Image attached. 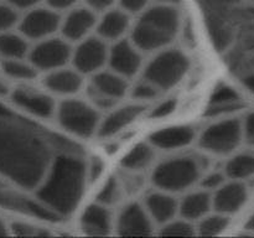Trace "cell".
Returning a JSON list of instances; mask_svg holds the SVG:
<instances>
[{"mask_svg":"<svg viewBox=\"0 0 254 238\" xmlns=\"http://www.w3.org/2000/svg\"><path fill=\"white\" fill-rule=\"evenodd\" d=\"M50 138L0 104V176L17 187L35 191L49 170Z\"/></svg>","mask_w":254,"mask_h":238,"instance_id":"1","label":"cell"},{"mask_svg":"<svg viewBox=\"0 0 254 238\" xmlns=\"http://www.w3.org/2000/svg\"><path fill=\"white\" fill-rule=\"evenodd\" d=\"M242 82L246 88L254 94V73H250L246 77H243Z\"/></svg>","mask_w":254,"mask_h":238,"instance_id":"44","label":"cell"},{"mask_svg":"<svg viewBox=\"0 0 254 238\" xmlns=\"http://www.w3.org/2000/svg\"><path fill=\"white\" fill-rule=\"evenodd\" d=\"M87 183V163L79 151H60L52 159L44 180L35 190V196L62 218L76 210Z\"/></svg>","mask_w":254,"mask_h":238,"instance_id":"2","label":"cell"},{"mask_svg":"<svg viewBox=\"0 0 254 238\" xmlns=\"http://www.w3.org/2000/svg\"><path fill=\"white\" fill-rule=\"evenodd\" d=\"M212 208V192L203 188L188 193L179 201V216L193 223L208 215Z\"/></svg>","mask_w":254,"mask_h":238,"instance_id":"24","label":"cell"},{"mask_svg":"<svg viewBox=\"0 0 254 238\" xmlns=\"http://www.w3.org/2000/svg\"><path fill=\"white\" fill-rule=\"evenodd\" d=\"M250 143H251V144H252V145H254V139H252V140H251V141H250Z\"/></svg>","mask_w":254,"mask_h":238,"instance_id":"49","label":"cell"},{"mask_svg":"<svg viewBox=\"0 0 254 238\" xmlns=\"http://www.w3.org/2000/svg\"><path fill=\"white\" fill-rule=\"evenodd\" d=\"M150 5L151 0H118V6L130 16H138Z\"/></svg>","mask_w":254,"mask_h":238,"instance_id":"36","label":"cell"},{"mask_svg":"<svg viewBox=\"0 0 254 238\" xmlns=\"http://www.w3.org/2000/svg\"><path fill=\"white\" fill-rule=\"evenodd\" d=\"M226 178H227V176L225 173L213 171V173H208L207 175L201 176L200 185L203 190L215 192L218 187H221L226 182Z\"/></svg>","mask_w":254,"mask_h":238,"instance_id":"35","label":"cell"},{"mask_svg":"<svg viewBox=\"0 0 254 238\" xmlns=\"http://www.w3.org/2000/svg\"><path fill=\"white\" fill-rule=\"evenodd\" d=\"M99 14L87 6L78 5L62 14L60 35L72 45L96 34Z\"/></svg>","mask_w":254,"mask_h":238,"instance_id":"13","label":"cell"},{"mask_svg":"<svg viewBox=\"0 0 254 238\" xmlns=\"http://www.w3.org/2000/svg\"><path fill=\"white\" fill-rule=\"evenodd\" d=\"M104 170V163L98 156H92L91 160L87 163V175H88V182L94 183L97 178H101Z\"/></svg>","mask_w":254,"mask_h":238,"instance_id":"38","label":"cell"},{"mask_svg":"<svg viewBox=\"0 0 254 238\" xmlns=\"http://www.w3.org/2000/svg\"><path fill=\"white\" fill-rule=\"evenodd\" d=\"M81 228L89 236L109 235L113 228V218L109 207L97 201L86 207L81 216Z\"/></svg>","mask_w":254,"mask_h":238,"instance_id":"23","label":"cell"},{"mask_svg":"<svg viewBox=\"0 0 254 238\" xmlns=\"http://www.w3.org/2000/svg\"><path fill=\"white\" fill-rule=\"evenodd\" d=\"M196 233H197V230H196L195 223L181 216L161 225L160 231H159V235L164 237H191Z\"/></svg>","mask_w":254,"mask_h":238,"instance_id":"31","label":"cell"},{"mask_svg":"<svg viewBox=\"0 0 254 238\" xmlns=\"http://www.w3.org/2000/svg\"><path fill=\"white\" fill-rule=\"evenodd\" d=\"M7 233H9V232H7L6 225H5L4 221L0 218V236H6Z\"/></svg>","mask_w":254,"mask_h":238,"instance_id":"48","label":"cell"},{"mask_svg":"<svg viewBox=\"0 0 254 238\" xmlns=\"http://www.w3.org/2000/svg\"><path fill=\"white\" fill-rule=\"evenodd\" d=\"M158 4H166V5H176L178 6L181 2V0H154Z\"/></svg>","mask_w":254,"mask_h":238,"instance_id":"47","label":"cell"},{"mask_svg":"<svg viewBox=\"0 0 254 238\" xmlns=\"http://www.w3.org/2000/svg\"><path fill=\"white\" fill-rule=\"evenodd\" d=\"M5 1L11 5V6H14L16 10H19V11H27L32 7L41 5V2H44L45 0H5Z\"/></svg>","mask_w":254,"mask_h":238,"instance_id":"42","label":"cell"},{"mask_svg":"<svg viewBox=\"0 0 254 238\" xmlns=\"http://www.w3.org/2000/svg\"><path fill=\"white\" fill-rule=\"evenodd\" d=\"M73 45L61 35L36 41L31 46L27 60L39 72H51L54 69L71 64Z\"/></svg>","mask_w":254,"mask_h":238,"instance_id":"9","label":"cell"},{"mask_svg":"<svg viewBox=\"0 0 254 238\" xmlns=\"http://www.w3.org/2000/svg\"><path fill=\"white\" fill-rule=\"evenodd\" d=\"M176 106H178V101L175 98H169L165 99L163 102H159L155 107L150 111V117L151 119H163L165 117L171 116V114L175 112Z\"/></svg>","mask_w":254,"mask_h":238,"instance_id":"37","label":"cell"},{"mask_svg":"<svg viewBox=\"0 0 254 238\" xmlns=\"http://www.w3.org/2000/svg\"><path fill=\"white\" fill-rule=\"evenodd\" d=\"M202 165L193 156H178L159 164L153 171L151 181L159 190L176 193L188 190L200 181Z\"/></svg>","mask_w":254,"mask_h":238,"instance_id":"5","label":"cell"},{"mask_svg":"<svg viewBox=\"0 0 254 238\" xmlns=\"http://www.w3.org/2000/svg\"><path fill=\"white\" fill-rule=\"evenodd\" d=\"M129 92H130V96L133 97L134 101L145 104V102L154 101V99L158 98L161 91L158 87L154 86L151 82L143 78L141 81L136 82L133 87H130Z\"/></svg>","mask_w":254,"mask_h":238,"instance_id":"33","label":"cell"},{"mask_svg":"<svg viewBox=\"0 0 254 238\" xmlns=\"http://www.w3.org/2000/svg\"><path fill=\"white\" fill-rule=\"evenodd\" d=\"M62 14L47 5H39L25 11L20 17L17 31L30 41H40L60 34Z\"/></svg>","mask_w":254,"mask_h":238,"instance_id":"12","label":"cell"},{"mask_svg":"<svg viewBox=\"0 0 254 238\" xmlns=\"http://www.w3.org/2000/svg\"><path fill=\"white\" fill-rule=\"evenodd\" d=\"M7 93H9V87H7V84L0 78V96H6Z\"/></svg>","mask_w":254,"mask_h":238,"instance_id":"46","label":"cell"},{"mask_svg":"<svg viewBox=\"0 0 254 238\" xmlns=\"http://www.w3.org/2000/svg\"><path fill=\"white\" fill-rule=\"evenodd\" d=\"M246 230L254 233V212L251 215V217L248 218L247 223H246Z\"/></svg>","mask_w":254,"mask_h":238,"instance_id":"45","label":"cell"},{"mask_svg":"<svg viewBox=\"0 0 254 238\" xmlns=\"http://www.w3.org/2000/svg\"><path fill=\"white\" fill-rule=\"evenodd\" d=\"M154 221L140 203H129L119 213L116 222L117 233L124 237H146L153 235Z\"/></svg>","mask_w":254,"mask_h":238,"instance_id":"15","label":"cell"},{"mask_svg":"<svg viewBox=\"0 0 254 238\" xmlns=\"http://www.w3.org/2000/svg\"><path fill=\"white\" fill-rule=\"evenodd\" d=\"M242 124L245 136L251 141L252 139H254V112L246 117L245 121H242Z\"/></svg>","mask_w":254,"mask_h":238,"instance_id":"43","label":"cell"},{"mask_svg":"<svg viewBox=\"0 0 254 238\" xmlns=\"http://www.w3.org/2000/svg\"><path fill=\"white\" fill-rule=\"evenodd\" d=\"M228 223H230V216L215 211L201 218L198 221V225L196 226V230L200 236L213 237L222 233L227 228Z\"/></svg>","mask_w":254,"mask_h":238,"instance_id":"30","label":"cell"},{"mask_svg":"<svg viewBox=\"0 0 254 238\" xmlns=\"http://www.w3.org/2000/svg\"><path fill=\"white\" fill-rule=\"evenodd\" d=\"M144 52L134 44L130 37L113 42L109 46L108 68L126 78H133L144 68Z\"/></svg>","mask_w":254,"mask_h":238,"instance_id":"14","label":"cell"},{"mask_svg":"<svg viewBox=\"0 0 254 238\" xmlns=\"http://www.w3.org/2000/svg\"><path fill=\"white\" fill-rule=\"evenodd\" d=\"M211 40L218 51L232 41L233 24L250 11L243 0H197Z\"/></svg>","mask_w":254,"mask_h":238,"instance_id":"4","label":"cell"},{"mask_svg":"<svg viewBox=\"0 0 254 238\" xmlns=\"http://www.w3.org/2000/svg\"><path fill=\"white\" fill-rule=\"evenodd\" d=\"M129 89L128 78L107 67L91 76L87 97L96 108L112 109L129 93Z\"/></svg>","mask_w":254,"mask_h":238,"instance_id":"8","label":"cell"},{"mask_svg":"<svg viewBox=\"0 0 254 238\" xmlns=\"http://www.w3.org/2000/svg\"><path fill=\"white\" fill-rule=\"evenodd\" d=\"M181 29V15L176 5L151 4L131 25V41L144 52H155L173 44Z\"/></svg>","mask_w":254,"mask_h":238,"instance_id":"3","label":"cell"},{"mask_svg":"<svg viewBox=\"0 0 254 238\" xmlns=\"http://www.w3.org/2000/svg\"><path fill=\"white\" fill-rule=\"evenodd\" d=\"M12 233L16 236H45L49 235L47 232H44L41 228H36L31 225H27V223L22 222H15L11 225Z\"/></svg>","mask_w":254,"mask_h":238,"instance_id":"39","label":"cell"},{"mask_svg":"<svg viewBox=\"0 0 254 238\" xmlns=\"http://www.w3.org/2000/svg\"><path fill=\"white\" fill-rule=\"evenodd\" d=\"M195 139V129L190 125H175L154 131L149 143L160 150H175L190 145Z\"/></svg>","mask_w":254,"mask_h":238,"instance_id":"22","label":"cell"},{"mask_svg":"<svg viewBox=\"0 0 254 238\" xmlns=\"http://www.w3.org/2000/svg\"><path fill=\"white\" fill-rule=\"evenodd\" d=\"M10 98L15 106L37 118H51L56 113L57 104L50 94L44 92L20 87L10 93Z\"/></svg>","mask_w":254,"mask_h":238,"instance_id":"16","label":"cell"},{"mask_svg":"<svg viewBox=\"0 0 254 238\" xmlns=\"http://www.w3.org/2000/svg\"><path fill=\"white\" fill-rule=\"evenodd\" d=\"M1 69L7 77L19 81H31L39 74L36 67L27 59H4Z\"/></svg>","mask_w":254,"mask_h":238,"instance_id":"29","label":"cell"},{"mask_svg":"<svg viewBox=\"0 0 254 238\" xmlns=\"http://www.w3.org/2000/svg\"><path fill=\"white\" fill-rule=\"evenodd\" d=\"M131 17L133 16L127 14L119 6L107 10L99 14L96 34L108 44H113L119 40L129 37L133 25Z\"/></svg>","mask_w":254,"mask_h":238,"instance_id":"17","label":"cell"},{"mask_svg":"<svg viewBox=\"0 0 254 238\" xmlns=\"http://www.w3.org/2000/svg\"><path fill=\"white\" fill-rule=\"evenodd\" d=\"M190 61L185 52L178 49H166L155 52L153 59L144 64L143 78L151 82L160 91L175 87L188 72Z\"/></svg>","mask_w":254,"mask_h":238,"instance_id":"6","label":"cell"},{"mask_svg":"<svg viewBox=\"0 0 254 238\" xmlns=\"http://www.w3.org/2000/svg\"><path fill=\"white\" fill-rule=\"evenodd\" d=\"M248 198L247 186L243 181H226L221 187L212 192L213 210L225 215H233L246 203Z\"/></svg>","mask_w":254,"mask_h":238,"instance_id":"20","label":"cell"},{"mask_svg":"<svg viewBox=\"0 0 254 238\" xmlns=\"http://www.w3.org/2000/svg\"><path fill=\"white\" fill-rule=\"evenodd\" d=\"M243 107L241 97L232 87L218 86L211 94L210 103L206 109V116L208 117H223L226 114L233 113Z\"/></svg>","mask_w":254,"mask_h":238,"instance_id":"25","label":"cell"},{"mask_svg":"<svg viewBox=\"0 0 254 238\" xmlns=\"http://www.w3.org/2000/svg\"><path fill=\"white\" fill-rule=\"evenodd\" d=\"M82 0H45V5H47V6H50L51 9L56 10V11L61 12V14H64V12L68 11V10L73 9V7L78 6L79 2H81Z\"/></svg>","mask_w":254,"mask_h":238,"instance_id":"40","label":"cell"},{"mask_svg":"<svg viewBox=\"0 0 254 238\" xmlns=\"http://www.w3.org/2000/svg\"><path fill=\"white\" fill-rule=\"evenodd\" d=\"M145 104L139 103V102L119 107L116 106L113 111L109 112L101 120L97 135L102 136V138L116 135L126 126H129L133 121H135L145 112Z\"/></svg>","mask_w":254,"mask_h":238,"instance_id":"19","label":"cell"},{"mask_svg":"<svg viewBox=\"0 0 254 238\" xmlns=\"http://www.w3.org/2000/svg\"><path fill=\"white\" fill-rule=\"evenodd\" d=\"M83 1L87 6L94 10L97 14H102L107 10L118 6V0H83Z\"/></svg>","mask_w":254,"mask_h":238,"instance_id":"41","label":"cell"},{"mask_svg":"<svg viewBox=\"0 0 254 238\" xmlns=\"http://www.w3.org/2000/svg\"><path fill=\"white\" fill-rule=\"evenodd\" d=\"M20 11L10 4L0 2V34L11 31L17 27L20 21Z\"/></svg>","mask_w":254,"mask_h":238,"instance_id":"34","label":"cell"},{"mask_svg":"<svg viewBox=\"0 0 254 238\" xmlns=\"http://www.w3.org/2000/svg\"><path fill=\"white\" fill-rule=\"evenodd\" d=\"M245 136L243 124L238 119H222L208 126L200 135V146L215 155H227L235 151Z\"/></svg>","mask_w":254,"mask_h":238,"instance_id":"10","label":"cell"},{"mask_svg":"<svg viewBox=\"0 0 254 238\" xmlns=\"http://www.w3.org/2000/svg\"><path fill=\"white\" fill-rule=\"evenodd\" d=\"M122 191H123V188H122L121 181L112 176L102 186L101 191L97 195V202L102 203L107 207H112L121 200Z\"/></svg>","mask_w":254,"mask_h":238,"instance_id":"32","label":"cell"},{"mask_svg":"<svg viewBox=\"0 0 254 238\" xmlns=\"http://www.w3.org/2000/svg\"><path fill=\"white\" fill-rule=\"evenodd\" d=\"M155 156V148L150 143H139L124 155L122 159V166L127 171L138 173L144 170L153 163Z\"/></svg>","mask_w":254,"mask_h":238,"instance_id":"27","label":"cell"},{"mask_svg":"<svg viewBox=\"0 0 254 238\" xmlns=\"http://www.w3.org/2000/svg\"><path fill=\"white\" fill-rule=\"evenodd\" d=\"M225 174L231 180L245 181L254 176V153H240L226 164Z\"/></svg>","mask_w":254,"mask_h":238,"instance_id":"28","label":"cell"},{"mask_svg":"<svg viewBox=\"0 0 254 238\" xmlns=\"http://www.w3.org/2000/svg\"><path fill=\"white\" fill-rule=\"evenodd\" d=\"M30 49V40L21 32L6 31L0 34V56L2 59H27Z\"/></svg>","mask_w":254,"mask_h":238,"instance_id":"26","label":"cell"},{"mask_svg":"<svg viewBox=\"0 0 254 238\" xmlns=\"http://www.w3.org/2000/svg\"><path fill=\"white\" fill-rule=\"evenodd\" d=\"M44 87L56 96L74 97L84 87V76L73 66L67 64L45 73Z\"/></svg>","mask_w":254,"mask_h":238,"instance_id":"18","label":"cell"},{"mask_svg":"<svg viewBox=\"0 0 254 238\" xmlns=\"http://www.w3.org/2000/svg\"><path fill=\"white\" fill-rule=\"evenodd\" d=\"M55 116L64 130L79 138H89L98 133L102 120L98 108L89 101L74 97L64 98L57 104Z\"/></svg>","mask_w":254,"mask_h":238,"instance_id":"7","label":"cell"},{"mask_svg":"<svg viewBox=\"0 0 254 238\" xmlns=\"http://www.w3.org/2000/svg\"><path fill=\"white\" fill-rule=\"evenodd\" d=\"M144 207L155 225H164L179 216V200L174 193L159 190L149 193L144 202Z\"/></svg>","mask_w":254,"mask_h":238,"instance_id":"21","label":"cell"},{"mask_svg":"<svg viewBox=\"0 0 254 238\" xmlns=\"http://www.w3.org/2000/svg\"><path fill=\"white\" fill-rule=\"evenodd\" d=\"M109 46L111 44L104 41L97 34L86 37L73 45L71 66L84 77L93 76L108 67Z\"/></svg>","mask_w":254,"mask_h":238,"instance_id":"11","label":"cell"}]
</instances>
